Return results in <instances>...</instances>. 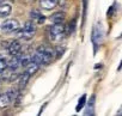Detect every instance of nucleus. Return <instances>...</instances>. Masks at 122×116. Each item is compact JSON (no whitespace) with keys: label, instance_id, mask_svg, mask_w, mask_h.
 <instances>
[{"label":"nucleus","instance_id":"19","mask_svg":"<svg viewBox=\"0 0 122 116\" xmlns=\"http://www.w3.org/2000/svg\"><path fill=\"white\" fill-rule=\"evenodd\" d=\"M4 3V0H0V4H3Z\"/></svg>","mask_w":122,"mask_h":116},{"label":"nucleus","instance_id":"6","mask_svg":"<svg viewBox=\"0 0 122 116\" xmlns=\"http://www.w3.org/2000/svg\"><path fill=\"white\" fill-rule=\"evenodd\" d=\"M20 66H22V55H20V53L12 56V59L10 61H7V67L11 71H17Z\"/></svg>","mask_w":122,"mask_h":116},{"label":"nucleus","instance_id":"4","mask_svg":"<svg viewBox=\"0 0 122 116\" xmlns=\"http://www.w3.org/2000/svg\"><path fill=\"white\" fill-rule=\"evenodd\" d=\"M0 28H1V31H3V32H5V34L16 32V31L19 29V22H18L17 19L10 18V19L4 20Z\"/></svg>","mask_w":122,"mask_h":116},{"label":"nucleus","instance_id":"5","mask_svg":"<svg viewBox=\"0 0 122 116\" xmlns=\"http://www.w3.org/2000/svg\"><path fill=\"white\" fill-rule=\"evenodd\" d=\"M22 50V43L18 41V40H13L10 42V44L7 45V53L11 55V56H15L17 54H19Z\"/></svg>","mask_w":122,"mask_h":116},{"label":"nucleus","instance_id":"1","mask_svg":"<svg viewBox=\"0 0 122 116\" xmlns=\"http://www.w3.org/2000/svg\"><path fill=\"white\" fill-rule=\"evenodd\" d=\"M54 55L55 54L51 49H49L46 45H41L31 55V62H35V64H38V65H47V64L51 62Z\"/></svg>","mask_w":122,"mask_h":116},{"label":"nucleus","instance_id":"10","mask_svg":"<svg viewBox=\"0 0 122 116\" xmlns=\"http://www.w3.org/2000/svg\"><path fill=\"white\" fill-rule=\"evenodd\" d=\"M12 11V5L9 3L0 4V17H7Z\"/></svg>","mask_w":122,"mask_h":116},{"label":"nucleus","instance_id":"18","mask_svg":"<svg viewBox=\"0 0 122 116\" xmlns=\"http://www.w3.org/2000/svg\"><path fill=\"white\" fill-rule=\"evenodd\" d=\"M29 64H31V56L26 55V56H22V66L26 67Z\"/></svg>","mask_w":122,"mask_h":116},{"label":"nucleus","instance_id":"2","mask_svg":"<svg viewBox=\"0 0 122 116\" xmlns=\"http://www.w3.org/2000/svg\"><path fill=\"white\" fill-rule=\"evenodd\" d=\"M17 34H18V37L19 38H23L25 41H29L31 40L35 34H36V26L34 24L32 20H29V22H25L23 28H19L17 30Z\"/></svg>","mask_w":122,"mask_h":116},{"label":"nucleus","instance_id":"9","mask_svg":"<svg viewBox=\"0 0 122 116\" xmlns=\"http://www.w3.org/2000/svg\"><path fill=\"white\" fill-rule=\"evenodd\" d=\"M101 38H102V30H101V26L97 25V26L93 29V31H92V42H93V44L96 45L95 49H97V45L99 44Z\"/></svg>","mask_w":122,"mask_h":116},{"label":"nucleus","instance_id":"3","mask_svg":"<svg viewBox=\"0 0 122 116\" xmlns=\"http://www.w3.org/2000/svg\"><path fill=\"white\" fill-rule=\"evenodd\" d=\"M65 25L64 23H54L50 28H49V38L51 42H59L64 38L65 36Z\"/></svg>","mask_w":122,"mask_h":116},{"label":"nucleus","instance_id":"8","mask_svg":"<svg viewBox=\"0 0 122 116\" xmlns=\"http://www.w3.org/2000/svg\"><path fill=\"white\" fill-rule=\"evenodd\" d=\"M30 17L32 19L34 23H37V24H42L44 20H46V17L38 11V10H32L31 13H30Z\"/></svg>","mask_w":122,"mask_h":116},{"label":"nucleus","instance_id":"11","mask_svg":"<svg viewBox=\"0 0 122 116\" xmlns=\"http://www.w3.org/2000/svg\"><path fill=\"white\" fill-rule=\"evenodd\" d=\"M38 68H40V65L38 64H35V62H31V64H29L28 66H26V70H25V72L31 77V76H34L37 71H38Z\"/></svg>","mask_w":122,"mask_h":116},{"label":"nucleus","instance_id":"14","mask_svg":"<svg viewBox=\"0 0 122 116\" xmlns=\"http://www.w3.org/2000/svg\"><path fill=\"white\" fill-rule=\"evenodd\" d=\"M93 108H95V96H91V98L87 103V106H86L85 115H92L93 114Z\"/></svg>","mask_w":122,"mask_h":116},{"label":"nucleus","instance_id":"7","mask_svg":"<svg viewBox=\"0 0 122 116\" xmlns=\"http://www.w3.org/2000/svg\"><path fill=\"white\" fill-rule=\"evenodd\" d=\"M59 0H40V6L43 10L50 11L53 9H55V6L57 5Z\"/></svg>","mask_w":122,"mask_h":116},{"label":"nucleus","instance_id":"13","mask_svg":"<svg viewBox=\"0 0 122 116\" xmlns=\"http://www.w3.org/2000/svg\"><path fill=\"white\" fill-rule=\"evenodd\" d=\"M50 19H51L53 23H64V20H65V15H64L62 12H56L55 15H53V16L50 17Z\"/></svg>","mask_w":122,"mask_h":116},{"label":"nucleus","instance_id":"12","mask_svg":"<svg viewBox=\"0 0 122 116\" xmlns=\"http://www.w3.org/2000/svg\"><path fill=\"white\" fill-rule=\"evenodd\" d=\"M11 102H12V101H11L10 96L7 95V92L4 93V95H0V108H5V106H7Z\"/></svg>","mask_w":122,"mask_h":116},{"label":"nucleus","instance_id":"16","mask_svg":"<svg viewBox=\"0 0 122 116\" xmlns=\"http://www.w3.org/2000/svg\"><path fill=\"white\" fill-rule=\"evenodd\" d=\"M6 67H7V59L5 56L0 55V73H3Z\"/></svg>","mask_w":122,"mask_h":116},{"label":"nucleus","instance_id":"15","mask_svg":"<svg viewBox=\"0 0 122 116\" xmlns=\"http://www.w3.org/2000/svg\"><path fill=\"white\" fill-rule=\"evenodd\" d=\"M29 78H30V76H29L26 72H24V73L20 76V78H19V87H20V89H23V87L28 84Z\"/></svg>","mask_w":122,"mask_h":116},{"label":"nucleus","instance_id":"17","mask_svg":"<svg viewBox=\"0 0 122 116\" xmlns=\"http://www.w3.org/2000/svg\"><path fill=\"white\" fill-rule=\"evenodd\" d=\"M85 103H86V95H83V96L79 98V103H78V105H77V111H80V110L84 108Z\"/></svg>","mask_w":122,"mask_h":116}]
</instances>
